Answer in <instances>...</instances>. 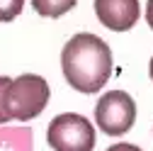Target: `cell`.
<instances>
[{"mask_svg":"<svg viewBox=\"0 0 153 151\" xmlns=\"http://www.w3.org/2000/svg\"><path fill=\"white\" fill-rule=\"evenodd\" d=\"M25 0H0V22H12L22 12Z\"/></svg>","mask_w":153,"mask_h":151,"instance_id":"obj_7","label":"cell"},{"mask_svg":"<svg viewBox=\"0 0 153 151\" xmlns=\"http://www.w3.org/2000/svg\"><path fill=\"white\" fill-rule=\"evenodd\" d=\"M97 20L112 32H129L141 17L139 0H95Z\"/></svg>","mask_w":153,"mask_h":151,"instance_id":"obj_5","label":"cell"},{"mask_svg":"<svg viewBox=\"0 0 153 151\" xmlns=\"http://www.w3.org/2000/svg\"><path fill=\"white\" fill-rule=\"evenodd\" d=\"M51 88L36 73H25L20 78H10L3 90V112L7 122H29L39 117L49 105Z\"/></svg>","mask_w":153,"mask_h":151,"instance_id":"obj_2","label":"cell"},{"mask_svg":"<svg viewBox=\"0 0 153 151\" xmlns=\"http://www.w3.org/2000/svg\"><path fill=\"white\" fill-rule=\"evenodd\" d=\"M148 76H151V81H153V59H151V64H148Z\"/></svg>","mask_w":153,"mask_h":151,"instance_id":"obj_11","label":"cell"},{"mask_svg":"<svg viewBox=\"0 0 153 151\" xmlns=\"http://www.w3.org/2000/svg\"><path fill=\"white\" fill-rule=\"evenodd\" d=\"M107 151H141V149L134 146V144H126V141H119V144H112Z\"/></svg>","mask_w":153,"mask_h":151,"instance_id":"obj_9","label":"cell"},{"mask_svg":"<svg viewBox=\"0 0 153 151\" xmlns=\"http://www.w3.org/2000/svg\"><path fill=\"white\" fill-rule=\"evenodd\" d=\"M146 22H148V27L153 29V0L146 3Z\"/></svg>","mask_w":153,"mask_h":151,"instance_id":"obj_10","label":"cell"},{"mask_svg":"<svg viewBox=\"0 0 153 151\" xmlns=\"http://www.w3.org/2000/svg\"><path fill=\"white\" fill-rule=\"evenodd\" d=\"M75 3H78V0H32V7L39 12L42 17H51V20H56V17L66 15L68 10H73Z\"/></svg>","mask_w":153,"mask_h":151,"instance_id":"obj_6","label":"cell"},{"mask_svg":"<svg viewBox=\"0 0 153 151\" xmlns=\"http://www.w3.org/2000/svg\"><path fill=\"white\" fill-rule=\"evenodd\" d=\"M136 102L124 90H109L95 105V122L107 137H122L134 127Z\"/></svg>","mask_w":153,"mask_h":151,"instance_id":"obj_4","label":"cell"},{"mask_svg":"<svg viewBox=\"0 0 153 151\" xmlns=\"http://www.w3.org/2000/svg\"><path fill=\"white\" fill-rule=\"evenodd\" d=\"M7 83H10L7 76H0V124H5V122H7L5 112H3V90H5V85H7Z\"/></svg>","mask_w":153,"mask_h":151,"instance_id":"obj_8","label":"cell"},{"mask_svg":"<svg viewBox=\"0 0 153 151\" xmlns=\"http://www.w3.org/2000/svg\"><path fill=\"white\" fill-rule=\"evenodd\" d=\"M46 141L53 151H92L95 129L78 112H63L49 122Z\"/></svg>","mask_w":153,"mask_h":151,"instance_id":"obj_3","label":"cell"},{"mask_svg":"<svg viewBox=\"0 0 153 151\" xmlns=\"http://www.w3.org/2000/svg\"><path fill=\"white\" fill-rule=\"evenodd\" d=\"M66 83L78 93H97L112 76V49L97 34L80 32L71 37L61 51Z\"/></svg>","mask_w":153,"mask_h":151,"instance_id":"obj_1","label":"cell"}]
</instances>
